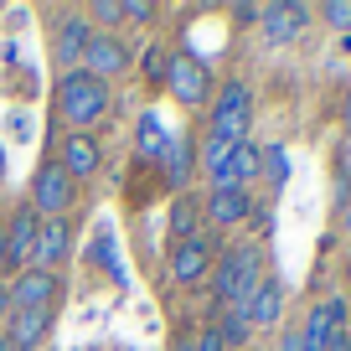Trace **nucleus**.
Returning a JSON list of instances; mask_svg holds the SVG:
<instances>
[{
    "label": "nucleus",
    "mask_w": 351,
    "mask_h": 351,
    "mask_svg": "<svg viewBox=\"0 0 351 351\" xmlns=\"http://www.w3.org/2000/svg\"><path fill=\"white\" fill-rule=\"evenodd\" d=\"M326 351H351V326H330V341Z\"/></svg>",
    "instance_id": "obj_29"
},
{
    "label": "nucleus",
    "mask_w": 351,
    "mask_h": 351,
    "mask_svg": "<svg viewBox=\"0 0 351 351\" xmlns=\"http://www.w3.org/2000/svg\"><path fill=\"white\" fill-rule=\"evenodd\" d=\"M5 228V253H11V269L21 274V269H32V253H36V232H42V217H36L32 207H16L11 217L0 222Z\"/></svg>",
    "instance_id": "obj_8"
},
{
    "label": "nucleus",
    "mask_w": 351,
    "mask_h": 351,
    "mask_svg": "<svg viewBox=\"0 0 351 351\" xmlns=\"http://www.w3.org/2000/svg\"><path fill=\"white\" fill-rule=\"evenodd\" d=\"M310 5H289V0H279V5H263V16H258V26H263V36H269V42H295L300 32H305L310 26Z\"/></svg>",
    "instance_id": "obj_13"
},
{
    "label": "nucleus",
    "mask_w": 351,
    "mask_h": 351,
    "mask_svg": "<svg viewBox=\"0 0 351 351\" xmlns=\"http://www.w3.org/2000/svg\"><path fill=\"white\" fill-rule=\"evenodd\" d=\"M176 285H202L212 279V243L207 238H186V243H171V258H165Z\"/></svg>",
    "instance_id": "obj_7"
},
{
    "label": "nucleus",
    "mask_w": 351,
    "mask_h": 351,
    "mask_svg": "<svg viewBox=\"0 0 351 351\" xmlns=\"http://www.w3.org/2000/svg\"><path fill=\"white\" fill-rule=\"evenodd\" d=\"M248 222L258 228V238H269V228H274V217H269V207H253L248 212Z\"/></svg>",
    "instance_id": "obj_30"
},
{
    "label": "nucleus",
    "mask_w": 351,
    "mask_h": 351,
    "mask_svg": "<svg viewBox=\"0 0 351 351\" xmlns=\"http://www.w3.org/2000/svg\"><path fill=\"white\" fill-rule=\"evenodd\" d=\"M5 295H11V310H52L57 274H47V269H21V274L5 285Z\"/></svg>",
    "instance_id": "obj_9"
},
{
    "label": "nucleus",
    "mask_w": 351,
    "mask_h": 351,
    "mask_svg": "<svg viewBox=\"0 0 351 351\" xmlns=\"http://www.w3.org/2000/svg\"><path fill=\"white\" fill-rule=\"evenodd\" d=\"M0 351H21V346H11V341H5V336H0Z\"/></svg>",
    "instance_id": "obj_37"
},
{
    "label": "nucleus",
    "mask_w": 351,
    "mask_h": 351,
    "mask_svg": "<svg viewBox=\"0 0 351 351\" xmlns=\"http://www.w3.org/2000/svg\"><path fill=\"white\" fill-rule=\"evenodd\" d=\"M248 130H253V88L243 77L222 83V93L212 99V140H228V145H248Z\"/></svg>",
    "instance_id": "obj_3"
},
{
    "label": "nucleus",
    "mask_w": 351,
    "mask_h": 351,
    "mask_svg": "<svg viewBox=\"0 0 351 351\" xmlns=\"http://www.w3.org/2000/svg\"><path fill=\"white\" fill-rule=\"evenodd\" d=\"M67 253H73V228H67L62 217H47L42 232H36V253H32V269H47V274H57L67 263Z\"/></svg>",
    "instance_id": "obj_10"
},
{
    "label": "nucleus",
    "mask_w": 351,
    "mask_h": 351,
    "mask_svg": "<svg viewBox=\"0 0 351 351\" xmlns=\"http://www.w3.org/2000/svg\"><path fill=\"white\" fill-rule=\"evenodd\" d=\"M258 165H263V150L258 145H238V150H232V181H238L243 191H253V181H258Z\"/></svg>",
    "instance_id": "obj_23"
},
{
    "label": "nucleus",
    "mask_w": 351,
    "mask_h": 351,
    "mask_svg": "<svg viewBox=\"0 0 351 351\" xmlns=\"http://www.w3.org/2000/svg\"><path fill=\"white\" fill-rule=\"evenodd\" d=\"M243 315H248V326H253V330H258V326H279V315H285V289H279L274 279H263L258 295L243 305Z\"/></svg>",
    "instance_id": "obj_19"
},
{
    "label": "nucleus",
    "mask_w": 351,
    "mask_h": 351,
    "mask_svg": "<svg viewBox=\"0 0 351 351\" xmlns=\"http://www.w3.org/2000/svg\"><path fill=\"white\" fill-rule=\"evenodd\" d=\"M165 150H171V134L160 130V119H155V114H145V119H140V134H134V155H140V160H160Z\"/></svg>",
    "instance_id": "obj_21"
},
{
    "label": "nucleus",
    "mask_w": 351,
    "mask_h": 351,
    "mask_svg": "<svg viewBox=\"0 0 351 351\" xmlns=\"http://www.w3.org/2000/svg\"><path fill=\"white\" fill-rule=\"evenodd\" d=\"M165 228H171V243L202 238V207H197V197H171V212H165Z\"/></svg>",
    "instance_id": "obj_20"
},
{
    "label": "nucleus",
    "mask_w": 351,
    "mask_h": 351,
    "mask_svg": "<svg viewBox=\"0 0 351 351\" xmlns=\"http://www.w3.org/2000/svg\"><path fill=\"white\" fill-rule=\"evenodd\" d=\"M47 330H52V310H16V315L5 320V341H11V346H21V351L42 346Z\"/></svg>",
    "instance_id": "obj_18"
},
{
    "label": "nucleus",
    "mask_w": 351,
    "mask_h": 351,
    "mask_svg": "<svg viewBox=\"0 0 351 351\" xmlns=\"http://www.w3.org/2000/svg\"><path fill=\"white\" fill-rule=\"evenodd\" d=\"M83 73L99 77V83L130 73V47H124L114 32H93V42H88V52H83Z\"/></svg>",
    "instance_id": "obj_6"
},
{
    "label": "nucleus",
    "mask_w": 351,
    "mask_h": 351,
    "mask_svg": "<svg viewBox=\"0 0 351 351\" xmlns=\"http://www.w3.org/2000/svg\"><path fill=\"white\" fill-rule=\"evenodd\" d=\"M11 315H16V310H11V295H5V285H0V326H5Z\"/></svg>",
    "instance_id": "obj_33"
},
{
    "label": "nucleus",
    "mask_w": 351,
    "mask_h": 351,
    "mask_svg": "<svg viewBox=\"0 0 351 351\" xmlns=\"http://www.w3.org/2000/svg\"><path fill=\"white\" fill-rule=\"evenodd\" d=\"M341 228L351 232V191H346V207H341Z\"/></svg>",
    "instance_id": "obj_36"
},
{
    "label": "nucleus",
    "mask_w": 351,
    "mask_h": 351,
    "mask_svg": "<svg viewBox=\"0 0 351 351\" xmlns=\"http://www.w3.org/2000/svg\"><path fill=\"white\" fill-rule=\"evenodd\" d=\"M0 181H5V150H0Z\"/></svg>",
    "instance_id": "obj_38"
},
{
    "label": "nucleus",
    "mask_w": 351,
    "mask_h": 351,
    "mask_svg": "<svg viewBox=\"0 0 351 351\" xmlns=\"http://www.w3.org/2000/svg\"><path fill=\"white\" fill-rule=\"evenodd\" d=\"M330 326H346V300H320L305 315V330H300V336H305V351H326Z\"/></svg>",
    "instance_id": "obj_17"
},
{
    "label": "nucleus",
    "mask_w": 351,
    "mask_h": 351,
    "mask_svg": "<svg viewBox=\"0 0 351 351\" xmlns=\"http://www.w3.org/2000/svg\"><path fill=\"white\" fill-rule=\"evenodd\" d=\"M52 114L73 134H88L104 114H109V83L88 77L83 67H77V73H62L57 77V93H52Z\"/></svg>",
    "instance_id": "obj_2"
},
{
    "label": "nucleus",
    "mask_w": 351,
    "mask_h": 351,
    "mask_svg": "<svg viewBox=\"0 0 351 351\" xmlns=\"http://www.w3.org/2000/svg\"><path fill=\"white\" fill-rule=\"evenodd\" d=\"M320 21L336 26V32H351V0H326V5H320Z\"/></svg>",
    "instance_id": "obj_25"
},
{
    "label": "nucleus",
    "mask_w": 351,
    "mask_h": 351,
    "mask_svg": "<svg viewBox=\"0 0 351 351\" xmlns=\"http://www.w3.org/2000/svg\"><path fill=\"white\" fill-rule=\"evenodd\" d=\"M279 351H305V336H300V330H285V336H279Z\"/></svg>",
    "instance_id": "obj_31"
},
{
    "label": "nucleus",
    "mask_w": 351,
    "mask_h": 351,
    "mask_svg": "<svg viewBox=\"0 0 351 351\" xmlns=\"http://www.w3.org/2000/svg\"><path fill=\"white\" fill-rule=\"evenodd\" d=\"M232 150H238V145H228V140H202V150H197V171L207 176L212 181V191H222V186H238V181H232Z\"/></svg>",
    "instance_id": "obj_16"
},
{
    "label": "nucleus",
    "mask_w": 351,
    "mask_h": 351,
    "mask_svg": "<svg viewBox=\"0 0 351 351\" xmlns=\"http://www.w3.org/2000/svg\"><path fill=\"white\" fill-rule=\"evenodd\" d=\"M88 21L119 26V21H124V0H93V5H88Z\"/></svg>",
    "instance_id": "obj_24"
},
{
    "label": "nucleus",
    "mask_w": 351,
    "mask_h": 351,
    "mask_svg": "<svg viewBox=\"0 0 351 351\" xmlns=\"http://www.w3.org/2000/svg\"><path fill=\"white\" fill-rule=\"evenodd\" d=\"M11 269V253H5V228H0V274Z\"/></svg>",
    "instance_id": "obj_34"
},
{
    "label": "nucleus",
    "mask_w": 351,
    "mask_h": 351,
    "mask_svg": "<svg viewBox=\"0 0 351 351\" xmlns=\"http://www.w3.org/2000/svg\"><path fill=\"white\" fill-rule=\"evenodd\" d=\"M258 171H269V181L279 186V181L289 176V155L279 150V145H269V150H263V165H258Z\"/></svg>",
    "instance_id": "obj_26"
},
{
    "label": "nucleus",
    "mask_w": 351,
    "mask_h": 351,
    "mask_svg": "<svg viewBox=\"0 0 351 351\" xmlns=\"http://www.w3.org/2000/svg\"><path fill=\"white\" fill-rule=\"evenodd\" d=\"M341 124L351 130V88H346V99H341Z\"/></svg>",
    "instance_id": "obj_35"
},
{
    "label": "nucleus",
    "mask_w": 351,
    "mask_h": 351,
    "mask_svg": "<svg viewBox=\"0 0 351 351\" xmlns=\"http://www.w3.org/2000/svg\"><path fill=\"white\" fill-rule=\"evenodd\" d=\"M160 176H165V186H171L176 197H186L191 176H197V145L176 134V140H171V150L160 155Z\"/></svg>",
    "instance_id": "obj_14"
},
{
    "label": "nucleus",
    "mask_w": 351,
    "mask_h": 351,
    "mask_svg": "<svg viewBox=\"0 0 351 351\" xmlns=\"http://www.w3.org/2000/svg\"><path fill=\"white\" fill-rule=\"evenodd\" d=\"M88 42H93V32H88V16H62V21H57V62H62L67 73H77V67H83Z\"/></svg>",
    "instance_id": "obj_15"
},
{
    "label": "nucleus",
    "mask_w": 351,
    "mask_h": 351,
    "mask_svg": "<svg viewBox=\"0 0 351 351\" xmlns=\"http://www.w3.org/2000/svg\"><path fill=\"white\" fill-rule=\"evenodd\" d=\"M263 279H269V258H263L258 243H232L212 258V295L222 310H243L258 295Z\"/></svg>",
    "instance_id": "obj_1"
},
{
    "label": "nucleus",
    "mask_w": 351,
    "mask_h": 351,
    "mask_svg": "<svg viewBox=\"0 0 351 351\" xmlns=\"http://www.w3.org/2000/svg\"><path fill=\"white\" fill-rule=\"evenodd\" d=\"M212 330H217L222 346H248V341H253V326H248L243 310H222V315L212 320Z\"/></svg>",
    "instance_id": "obj_22"
},
{
    "label": "nucleus",
    "mask_w": 351,
    "mask_h": 351,
    "mask_svg": "<svg viewBox=\"0 0 351 351\" xmlns=\"http://www.w3.org/2000/svg\"><path fill=\"white\" fill-rule=\"evenodd\" d=\"M124 21L150 26V21H155V5H150V0H124Z\"/></svg>",
    "instance_id": "obj_28"
},
{
    "label": "nucleus",
    "mask_w": 351,
    "mask_h": 351,
    "mask_svg": "<svg viewBox=\"0 0 351 351\" xmlns=\"http://www.w3.org/2000/svg\"><path fill=\"white\" fill-rule=\"evenodd\" d=\"M73 202H77V181L57 160H42V165H36V176H32V202H26V207L47 222V217H67Z\"/></svg>",
    "instance_id": "obj_4"
},
{
    "label": "nucleus",
    "mask_w": 351,
    "mask_h": 351,
    "mask_svg": "<svg viewBox=\"0 0 351 351\" xmlns=\"http://www.w3.org/2000/svg\"><path fill=\"white\" fill-rule=\"evenodd\" d=\"M57 165H62L73 181H88V176L104 165V145L93 140V134H67V140L57 145Z\"/></svg>",
    "instance_id": "obj_12"
},
{
    "label": "nucleus",
    "mask_w": 351,
    "mask_h": 351,
    "mask_svg": "<svg viewBox=\"0 0 351 351\" xmlns=\"http://www.w3.org/2000/svg\"><path fill=\"white\" fill-rule=\"evenodd\" d=\"M197 351H228V346H222V341H217V330H202V341H197Z\"/></svg>",
    "instance_id": "obj_32"
},
{
    "label": "nucleus",
    "mask_w": 351,
    "mask_h": 351,
    "mask_svg": "<svg viewBox=\"0 0 351 351\" xmlns=\"http://www.w3.org/2000/svg\"><path fill=\"white\" fill-rule=\"evenodd\" d=\"M165 88H171L176 99L186 104V109H202L207 104V93H212V67H202L197 57H171V73H165Z\"/></svg>",
    "instance_id": "obj_5"
},
{
    "label": "nucleus",
    "mask_w": 351,
    "mask_h": 351,
    "mask_svg": "<svg viewBox=\"0 0 351 351\" xmlns=\"http://www.w3.org/2000/svg\"><path fill=\"white\" fill-rule=\"evenodd\" d=\"M248 212H253V191L243 186H222L202 202V222H212V228H238V222H248Z\"/></svg>",
    "instance_id": "obj_11"
},
{
    "label": "nucleus",
    "mask_w": 351,
    "mask_h": 351,
    "mask_svg": "<svg viewBox=\"0 0 351 351\" xmlns=\"http://www.w3.org/2000/svg\"><path fill=\"white\" fill-rule=\"evenodd\" d=\"M165 73H171V57H165V47L155 42L150 52H145V77H150V83H165Z\"/></svg>",
    "instance_id": "obj_27"
}]
</instances>
